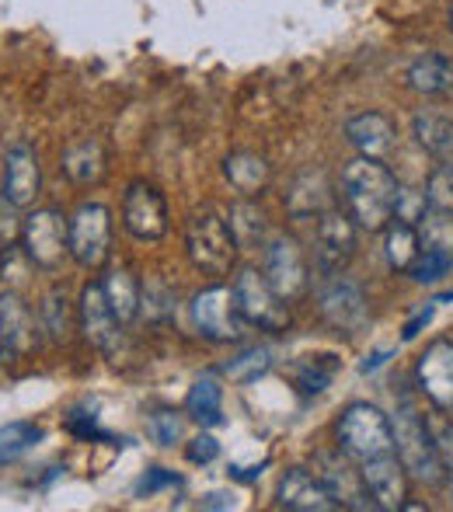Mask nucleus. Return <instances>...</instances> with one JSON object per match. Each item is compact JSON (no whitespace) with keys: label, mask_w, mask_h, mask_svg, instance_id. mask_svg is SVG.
<instances>
[{"label":"nucleus","mask_w":453,"mask_h":512,"mask_svg":"<svg viewBox=\"0 0 453 512\" xmlns=\"http://www.w3.org/2000/svg\"><path fill=\"white\" fill-rule=\"evenodd\" d=\"M398 189L394 171L377 157H356L342 168V199L359 230L380 234L394 220Z\"/></svg>","instance_id":"obj_1"},{"label":"nucleus","mask_w":453,"mask_h":512,"mask_svg":"<svg viewBox=\"0 0 453 512\" xmlns=\"http://www.w3.org/2000/svg\"><path fill=\"white\" fill-rule=\"evenodd\" d=\"M391 429H394V453L405 464L408 478L426 481V485H440L443 464H440V453H436L429 418H422L412 401H401L391 418Z\"/></svg>","instance_id":"obj_2"},{"label":"nucleus","mask_w":453,"mask_h":512,"mask_svg":"<svg viewBox=\"0 0 453 512\" xmlns=\"http://www.w3.org/2000/svg\"><path fill=\"white\" fill-rule=\"evenodd\" d=\"M185 248L189 258L203 276H227L237 262V241L230 230L227 216H220L217 209H199L192 213L189 227H185Z\"/></svg>","instance_id":"obj_3"},{"label":"nucleus","mask_w":453,"mask_h":512,"mask_svg":"<svg viewBox=\"0 0 453 512\" xmlns=\"http://www.w3.org/2000/svg\"><path fill=\"white\" fill-rule=\"evenodd\" d=\"M335 436H339V450L356 464H366L373 457H384L394 453V429L391 418L384 415L370 401H352L342 411L339 425H335Z\"/></svg>","instance_id":"obj_4"},{"label":"nucleus","mask_w":453,"mask_h":512,"mask_svg":"<svg viewBox=\"0 0 453 512\" xmlns=\"http://www.w3.org/2000/svg\"><path fill=\"white\" fill-rule=\"evenodd\" d=\"M230 290H234V304L248 321V328L269 331V335H279V331L290 328V307L258 269H241Z\"/></svg>","instance_id":"obj_5"},{"label":"nucleus","mask_w":453,"mask_h":512,"mask_svg":"<svg viewBox=\"0 0 453 512\" xmlns=\"http://www.w3.org/2000/svg\"><path fill=\"white\" fill-rule=\"evenodd\" d=\"M189 314H192V328H196L203 338L220 342V345L241 342L244 331H248V321H244L241 310L234 304V290L224 283L199 290L189 304Z\"/></svg>","instance_id":"obj_6"},{"label":"nucleus","mask_w":453,"mask_h":512,"mask_svg":"<svg viewBox=\"0 0 453 512\" xmlns=\"http://www.w3.org/2000/svg\"><path fill=\"white\" fill-rule=\"evenodd\" d=\"M67 244L70 258L81 269H102L109 262L112 244V213L105 203H81L77 213L67 220Z\"/></svg>","instance_id":"obj_7"},{"label":"nucleus","mask_w":453,"mask_h":512,"mask_svg":"<svg viewBox=\"0 0 453 512\" xmlns=\"http://www.w3.org/2000/svg\"><path fill=\"white\" fill-rule=\"evenodd\" d=\"M262 276L269 286L286 300H300L311 286V269H307V255L290 234H272L262 244Z\"/></svg>","instance_id":"obj_8"},{"label":"nucleus","mask_w":453,"mask_h":512,"mask_svg":"<svg viewBox=\"0 0 453 512\" xmlns=\"http://www.w3.org/2000/svg\"><path fill=\"white\" fill-rule=\"evenodd\" d=\"M21 248L25 258L42 272H56L63 265V258L70 255L67 244V220L56 209H32L21 220Z\"/></svg>","instance_id":"obj_9"},{"label":"nucleus","mask_w":453,"mask_h":512,"mask_svg":"<svg viewBox=\"0 0 453 512\" xmlns=\"http://www.w3.org/2000/svg\"><path fill=\"white\" fill-rule=\"evenodd\" d=\"M77 321H81V331L98 352L105 356H119L122 352V328L126 324L115 317V310L105 297L102 283H88L81 290V304H77Z\"/></svg>","instance_id":"obj_10"},{"label":"nucleus","mask_w":453,"mask_h":512,"mask_svg":"<svg viewBox=\"0 0 453 512\" xmlns=\"http://www.w3.org/2000/svg\"><path fill=\"white\" fill-rule=\"evenodd\" d=\"M356 255V220L339 209H325L314 227V262L325 276H339Z\"/></svg>","instance_id":"obj_11"},{"label":"nucleus","mask_w":453,"mask_h":512,"mask_svg":"<svg viewBox=\"0 0 453 512\" xmlns=\"http://www.w3.org/2000/svg\"><path fill=\"white\" fill-rule=\"evenodd\" d=\"M122 227L136 241H161L168 234V206L150 182H133L122 196Z\"/></svg>","instance_id":"obj_12"},{"label":"nucleus","mask_w":453,"mask_h":512,"mask_svg":"<svg viewBox=\"0 0 453 512\" xmlns=\"http://www.w3.org/2000/svg\"><path fill=\"white\" fill-rule=\"evenodd\" d=\"M318 310L332 328L345 331V335H356L370 321V307H366L363 290L349 276H328V283L318 293Z\"/></svg>","instance_id":"obj_13"},{"label":"nucleus","mask_w":453,"mask_h":512,"mask_svg":"<svg viewBox=\"0 0 453 512\" xmlns=\"http://www.w3.org/2000/svg\"><path fill=\"white\" fill-rule=\"evenodd\" d=\"M4 185L7 199L18 209H32L35 199L42 192V168H39V154H35L32 143H11L4 154Z\"/></svg>","instance_id":"obj_14"},{"label":"nucleus","mask_w":453,"mask_h":512,"mask_svg":"<svg viewBox=\"0 0 453 512\" xmlns=\"http://www.w3.org/2000/svg\"><path fill=\"white\" fill-rule=\"evenodd\" d=\"M314 471L325 481L332 499L339 502V509H377L370 499V488L363 481V471H356L349 464V457H342V453H318V467Z\"/></svg>","instance_id":"obj_15"},{"label":"nucleus","mask_w":453,"mask_h":512,"mask_svg":"<svg viewBox=\"0 0 453 512\" xmlns=\"http://www.w3.org/2000/svg\"><path fill=\"white\" fill-rule=\"evenodd\" d=\"M276 506L290 512H332L339 509V502L332 499V492L318 478V471L290 467V471H283V478L276 485Z\"/></svg>","instance_id":"obj_16"},{"label":"nucleus","mask_w":453,"mask_h":512,"mask_svg":"<svg viewBox=\"0 0 453 512\" xmlns=\"http://www.w3.org/2000/svg\"><path fill=\"white\" fill-rule=\"evenodd\" d=\"M39 335H35V314L25 307V300L14 290L0 293V363L25 356L35 349Z\"/></svg>","instance_id":"obj_17"},{"label":"nucleus","mask_w":453,"mask_h":512,"mask_svg":"<svg viewBox=\"0 0 453 512\" xmlns=\"http://www.w3.org/2000/svg\"><path fill=\"white\" fill-rule=\"evenodd\" d=\"M363 481L370 488V499L377 509H405L408 506V471L398 460V453H384V457H373L366 464H359Z\"/></svg>","instance_id":"obj_18"},{"label":"nucleus","mask_w":453,"mask_h":512,"mask_svg":"<svg viewBox=\"0 0 453 512\" xmlns=\"http://www.w3.org/2000/svg\"><path fill=\"white\" fill-rule=\"evenodd\" d=\"M419 387L440 411L453 408V338H436L419 359Z\"/></svg>","instance_id":"obj_19"},{"label":"nucleus","mask_w":453,"mask_h":512,"mask_svg":"<svg viewBox=\"0 0 453 512\" xmlns=\"http://www.w3.org/2000/svg\"><path fill=\"white\" fill-rule=\"evenodd\" d=\"M345 140L359 150V157H377V161H384V157H391L394 147H398V126H394L384 112H359L345 122Z\"/></svg>","instance_id":"obj_20"},{"label":"nucleus","mask_w":453,"mask_h":512,"mask_svg":"<svg viewBox=\"0 0 453 512\" xmlns=\"http://www.w3.org/2000/svg\"><path fill=\"white\" fill-rule=\"evenodd\" d=\"M405 84L412 91L426 98H436V95H450L453 91V60L443 53H426L419 60L408 63L405 70Z\"/></svg>","instance_id":"obj_21"},{"label":"nucleus","mask_w":453,"mask_h":512,"mask_svg":"<svg viewBox=\"0 0 453 512\" xmlns=\"http://www.w3.org/2000/svg\"><path fill=\"white\" fill-rule=\"evenodd\" d=\"M63 175L70 178L74 185H98L105 178V147L98 140H77L63 150L60 157Z\"/></svg>","instance_id":"obj_22"},{"label":"nucleus","mask_w":453,"mask_h":512,"mask_svg":"<svg viewBox=\"0 0 453 512\" xmlns=\"http://www.w3.org/2000/svg\"><path fill=\"white\" fill-rule=\"evenodd\" d=\"M328 199H332V192H328L325 175L321 171H304L286 192V209H290L293 220H311V216L318 220L325 209H332Z\"/></svg>","instance_id":"obj_23"},{"label":"nucleus","mask_w":453,"mask_h":512,"mask_svg":"<svg viewBox=\"0 0 453 512\" xmlns=\"http://www.w3.org/2000/svg\"><path fill=\"white\" fill-rule=\"evenodd\" d=\"M224 175H227L230 189L241 192L244 199H251L269 185L272 171H269V161H265L262 154H255V150H234L224 161Z\"/></svg>","instance_id":"obj_24"},{"label":"nucleus","mask_w":453,"mask_h":512,"mask_svg":"<svg viewBox=\"0 0 453 512\" xmlns=\"http://www.w3.org/2000/svg\"><path fill=\"white\" fill-rule=\"evenodd\" d=\"M102 286H105V297H109L115 317H119L122 324H133L136 317H140V310H143L140 279H136L126 265H115V269H109V276L102 279Z\"/></svg>","instance_id":"obj_25"},{"label":"nucleus","mask_w":453,"mask_h":512,"mask_svg":"<svg viewBox=\"0 0 453 512\" xmlns=\"http://www.w3.org/2000/svg\"><path fill=\"white\" fill-rule=\"evenodd\" d=\"M185 415L199 425H220L224 422V387L213 373L199 377L185 394Z\"/></svg>","instance_id":"obj_26"},{"label":"nucleus","mask_w":453,"mask_h":512,"mask_svg":"<svg viewBox=\"0 0 453 512\" xmlns=\"http://www.w3.org/2000/svg\"><path fill=\"white\" fill-rule=\"evenodd\" d=\"M412 136L419 140V147L426 150V154L440 157V161H447L453 154V122L447 115L440 112H415L412 115Z\"/></svg>","instance_id":"obj_27"},{"label":"nucleus","mask_w":453,"mask_h":512,"mask_svg":"<svg viewBox=\"0 0 453 512\" xmlns=\"http://www.w3.org/2000/svg\"><path fill=\"white\" fill-rule=\"evenodd\" d=\"M422 251V241H419V227L415 223H405V220H391L384 227V255H387V265L394 272H408L412 262L419 258Z\"/></svg>","instance_id":"obj_28"},{"label":"nucleus","mask_w":453,"mask_h":512,"mask_svg":"<svg viewBox=\"0 0 453 512\" xmlns=\"http://www.w3.org/2000/svg\"><path fill=\"white\" fill-rule=\"evenodd\" d=\"M39 328L46 331L53 342H67L70 338V331H74V307H70V297L63 286H53V290L42 297Z\"/></svg>","instance_id":"obj_29"},{"label":"nucleus","mask_w":453,"mask_h":512,"mask_svg":"<svg viewBox=\"0 0 453 512\" xmlns=\"http://www.w3.org/2000/svg\"><path fill=\"white\" fill-rule=\"evenodd\" d=\"M227 223H230V230H234L237 248L255 251V248H262V244L269 241V237H265V213L255 203H244V199H241V203H234V206H230Z\"/></svg>","instance_id":"obj_30"},{"label":"nucleus","mask_w":453,"mask_h":512,"mask_svg":"<svg viewBox=\"0 0 453 512\" xmlns=\"http://www.w3.org/2000/svg\"><path fill=\"white\" fill-rule=\"evenodd\" d=\"M42 443V425L35 422H7L0 425V467L21 460L28 450Z\"/></svg>","instance_id":"obj_31"},{"label":"nucleus","mask_w":453,"mask_h":512,"mask_svg":"<svg viewBox=\"0 0 453 512\" xmlns=\"http://www.w3.org/2000/svg\"><path fill=\"white\" fill-rule=\"evenodd\" d=\"M335 373H339L335 356H304L293 366V380L304 394H321L325 387H332Z\"/></svg>","instance_id":"obj_32"},{"label":"nucleus","mask_w":453,"mask_h":512,"mask_svg":"<svg viewBox=\"0 0 453 512\" xmlns=\"http://www.w3.org/2000/svg\"><path fill=\"white\" fill-rule=\"evenodd\" d=\"M419 241L426 251H440V255L453 258V213L429 206L426 216L419 220Z\"/></svg>","instance_id":"obj_33"},{"label":"nucleus","mask_w":453,"mask_h":512,"mask_svg":"<svg viewBox=\"0 0 453 512\" xmlns=\"http://www.w3.org/2000/svg\"><path fill=\"white\" fill-rule=\"evenodd\" d=\"M272 366V356L269 349H262V345H248L244 352H237L234 359L224 366V373L234 384H255L258 377H265Z\"/></svg>","instance_id":"obj_34"},{"label":"nucleus","mask_w":453,"mask_h":512,"mask_svg":"<svg viewBox=\"0 0 453 512\" xmlns=\"http://www.w3.org/2000/svg\"><path fill=\"white\" fill-rule=\"evenodd\" d=\"M453 269V258L450 255H440V251H419V258L412 262V269H408V279H415V283H440L443 276Z\"/></svg>","instance_id":"obj_35"},{"label":"nucleus","mask_w":453,"mask_h":512,"mask_svg":"<svg viewBox=\"0 0 453 512\" xmlns=\"http://www.w3.org/2000/svg\"><path fill=\"white\" fill-rule=\"evenodd\" d=\"M429 429H433L436 453H440V464H443V478L450 481V495H453V422L447 415H429Z\"/></svg>","instance_id":"obj_36"},{"label":"nucleus","mask_w":453,"mask_h":512,"mask_svg":"<svg viewBox=\"0 0 453 512\" xmlns=\"http://www.w3.org/2000/svg\"><path fill=\"white\" fill-rule=\"evenodd\" d=\"M426 203L443 213H453V168L440 164L426 182Z\"/></svg>","instance_id":"obj_37"},{"label":"nucleus","mask_w":453,"mask_h":512,"mask_svg":"<svg viewBox=\"0 0 453 512\" xmlns=\"http://www.w3.org/2000/svg\"><path fill=\"white\" fill-rule=\"evenodd\" d=\"M147 432L157 446H175L182 439V415L178 411H154L147 422Z\"/></svg>","instance_id":"obj_38"},{"label":"nucleus","mask_w":453,"mask_h":512,"mask_svg":"<svg viewBox=\"0 0 453 512\" xmlns=\"http://www.w3.org/2000/svg\"><path fill=\"white\" fill-rule=\"evenodd\" d=\"M426 192H415V189H398V203H394V220H405V223H415L426 216Z\"/></svg>","instance_id":"obj_39"},{"label":"nucleus","mask_w":453,"mask_h":512,"mask_svg":"<svg viewBox=\"0 0 453 512\" xmlns=\"http://www.w3.org/2000/svg\"><path fill=\"white\" fill-rule=\"evenodd\" d=\"M185 457H189L192 464H213V460L220 457V443L210 436V432H199V436L185 446Z\"/></svg>","instance_id":"obj_40"},{"label":"nucleus","mask_w":453,"mask_h":512,"mask_svg":"<svg viewBox=\"0 0 453 512\" xmlns=\"http://www.w3.org/2000/svg\"><path fill=\"white\" fill-rule=\"evenodd\" d=\"M67 429L81 439H105V432L95 425V415H84V411H70L67 415Z\"/></svg>","instance_id":"obj_41"},{"label":"nucleus","mask_w":453,"mask_h":512,"mask_svg":"<svg viewBox=\"0 0 453 512\" xmlns=\"http://www.w3.org/2000/svg\"><path fill=\"white\" fill-rule=\"evenodd\" d=\"M433 314H436V304L419 307V310H415V314L405 321V328H401V338H405V342H415V338H419L422 331L429 328V321H433Z\"/></svg>","instance_id":"obj_42"},{"label":"nucleus","mask_w":453,"mask_h":512,"mask_svg":"<svg viewBox=\"0 0 453 512\" xmlns=\"http://www.w3.org/2000/svg\"><path fill=\"white\" fill-rule=\"evenodd\" d=\"M178 474H171V471H164V467H154V471H147V478L140 481V492H147V495H154L157 488H175L178 485Z\"/></svg>","instance_id":"obj_43"},{"label":"nucleus","mask_w":453,"mask_h":512,"mask_svg":"<svg viewBox=\"0 0 453 512\" xmlns=\"http://www.w3.org/2000/svg\"><path fill=\"white\" fill-rule=\"evenodd\" d=\"M14 206L11 199H7V192H4V185H0V237H11V230H14Z\"/></svg>","instance_id":"obj_44"},{"label":"nucleus","mask_w":453,"mask_h":512,"mask_svg":"<svg viewBox=\"0 0 453 512\" xmlns=\"http://www.w3.org/2000/svg\"><path fill=\"white\" fill-rule=\"evenodd\" d=\"M206 509H227V506H234V502H227V495H220V492H213L210 499L203 502Z\"/></svg>","instance_id":"obj_45"},{"label":"nucleus","mask_w":453,"mask_h":512,"mask_svg":"<svg viewBox=\"0 0 453 512\" xmlns=\"http://www.w3.org/2000/svg\"><path fill=\"white\" fill-rule=\"evenodd\" d=\"M384 356H387V352H373V356H366V363H363V366H359V370H363V373L377 370V366H380V363H384Z\"/></svg>","instance_id":"obj_46"},{"label":"nucleus","mask_w":453,"mask_h":512,"mask_svg":"<svg viewBox=\"0 0 453 512\" xmlns=\"http://www.w3.org/2000/svg\"><path fill=\"white\" fill-rule=\"evenodd\" d=\"M450 32H453V7H450Z\"/></svg>","instance_id":"obj_47"}]
</instances>
